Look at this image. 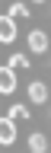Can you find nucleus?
I'll return each instance as SVG.
<instances>
[{
  "instance_id": "1",
  "label": "nucleus",
  "mask_w": 51,
  "mask_h": 153,
  "mask_svg": "<svg viewBox=\"0 0 51 153\" xmlns=\"http://www.w3.org/2000/svg\"><path fill=\"white\" fill-rule=\"evenodd\" d=\"M29 48L35 51V54H45V51H48V35H45L41 29H35V32H29Z\"/></svg>"
},
{
  "instance_id": "2",
  "label": "nucleus",
  "mask_w": 51,
  "mask_h": 153,
  "mask_svg": "<svg viewBox=\"0 0 51 153\" xmlns=\"http://www.w3.org/2000/svg\"><path fill=\"white\" fill-rule=\"evenodd\" d=\"M13 140H16V121L3 118L0 121V143H13Z\"/></svg>"
},
{
  "instance_id": "3",
  "label": "nucleus",
  "mask_w": 51,
  "mask_h": 153,
  "mask_svg": "<svg viewBox=\"0 0 51 153\" xmlns=\"http://www.w3.org/2000/svg\"><path fill=\"white\" fill-rule=\"evenodd\" d=\"M13 38H16V19L3 16V22H0V42H13Z\"/></svg>"
},
{
  "instance_id": "4",
  "label": "nucleus",
  "mask_w": 51,
  "mask_h": 153,
  "mask_svg": "<svg viewBox=\"0 0 51 153\" xmlns=\"http://www.w3.org/2000/svg\"><path fill=\"white\" fill-rule=\"evenodd\" d=\"M16 89V74H13V67H3V74H0V93H13Z\"/></svg>"
},
{
  "instance_id": "5",
  "label": "nucleus",
  "mask_w": 51,
  "mask_h": 153,
  "mask_svg": "<svg viewBox=\"0 0 51 153\" xmlns=\"http://www.w3.org/2000/svg\"><path fill=\"white\" fill-rule=\"evenodd\" d=\"M29 99H32V102H38V105H41V102H48V86L35 80V83L29 86Z\"/></svg>"
},
{
  "instance_id": "6",
  "label": "nucleus",
  "mask_w": 51,
  "mask_h": 153,
  "mask_svg": "<svg viewBox=\"0 0 51 153\" xmlns=\"http://www.w3.org/2000/svg\"><path fill=\"white\" fill-rule=\"evenodd\" d=\"M7 118H13V121H29V108H26V102L10 105V115H7Z\"/></svg>"
},
{
  "instance_id": "7",
  "label": "nucleus",
  "mask_w": 51,
  "mask_h": 153,
  "mask_svg": "<svg viewBox=\"0 0 51 153\" xmlns=\"http://www.w3.org/2000/svg\"><path fill=\"white\" fill-rule=\"evenodd\" d=\"M29 150H32V153H48V140H45V134H32V137H29Z\"/></svg>"
},
{
  "instance_id": "8",
  "label": "nucleus",
  "mask_w": 51,
  "mask_h": 153,
  "mask_svg": "<svg viewBox=\"0 0 51 153\" xmlns=\"http://www.w3.org/2000/svg\"><path fill=\"white\" fill-rule=\"evenodd\" d=\"M7 67H13V70H29V57H26V51H22V54H13Z\"/></svg>"
},
{
  "instance_id": "9",
  "label": "nucleus",
  "mask_w": 51,
  "mask_h": 153,
  "mask_svg": "<svg viewBox=\"0 0 51 153\" xmlns=\"http://www.w3.org/2000/svg\"><path fill=\"white\" fill-rule=\"evenodd\" d=\"M7 16H13V19H29V7H26V3H13Z\"/></svg>"
},
{
  "instance_id": "10",
  "label": "nucleus",
  "mask_w": 51,
  "mask_h": 153,
  "mask_svg": "<svg viewBox=\"0 0 51 153\" xmlns=\"http://www.w3.org/2000/svg\"><path fill=\"white\" fill-rule=\"evenodd\" d=\"M35 3H45V0H35Z\"/></svg>"
}]
</instances>
